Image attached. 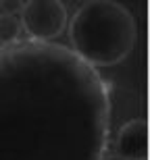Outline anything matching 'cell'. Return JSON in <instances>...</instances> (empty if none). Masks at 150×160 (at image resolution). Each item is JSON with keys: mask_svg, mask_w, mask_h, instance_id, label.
Wrapping results in <instances>:
<instances>
[{"mask_svg": "<svg viewBox=\"0 0 150 160\" xmlns=\"http://www.w3.org/2000/svg\"><path fill=\"white\" fill-rule=\"evenodd\" d=\"M102 160H125V158H121L117 154H108V156H102Z\"/></svg>", "mask_w": 150, "mask_h": 160, "instance_id": "cell-7", "label": "cell"}, {"mask_svg": "<svg viewBox=\"0 0 150 160\" xmlns=\"http://www.w3.org/2000/svg\"><path fill=\"white\" fill-rule=\"evenodd\" d=\"M21 23L34 42H50L65 29L67 8L59 0H29L23 4Z\"/></svg>", "mask_w": 150, "mask_h": 160, "instance_id": "cell-3", "label": "cell"}, {"mask_svg": "<svg viewBox=\"0 0 150 160\" xmlns=\"http://www.w3.org/2000/svg\"><path fill=\"white\" fill-rule=\"evenodd\" d=\"M117 156L125 160L148 158V123L144 119H132L121 125L115 139Z\"/></svg>", "mask_w": 150, "mask_h": 160, "instance_id": "cell-4", "label": "cell"}, {"mask_svg": "<svg viewBox=\"0 0 150 160\" xmlns=\"http://www.w3.org/2000/svg\"><path fill=\"white\" fill-rule=\"evenodd\" d=\"M111 92L94 67L52 42L0 48V160H102Z\"/></svg>", "mask_w": 150, "mask_h": 160, "instance_id": "cell-1", "label": "cell"}, {"mask_svg": "<svg viewBox=\"0 0 150 160\" xmlns=\"http://www.w3.org/2000/svg\"><path fill=\"white\" fill-rule=\"evenodd\" d=\"M19 36H21V23L15 15H0V46H11L17 44Z\"/></svg>", "mask_w": 150, "mask_h": 160, "instance_id": "cell-5", "label": "cell"}, {"mask_svg": "<svg viewBox=\"0 0 150 160\" xmlns=\"http://www.w3.org/2000/svg\"><path fill=\"white\" fill-rule=\"evenodd\" d=\"M71 50L85 65L115 67L132 54L138 40L136 19L119 2L90 0L77 8L69 23Z\"/></svg>", "mask_w": 150, "mask_h": 160, "instance_id": "cell-2", "label": "cell"}, {"mask_svg": "<svg viewBox=\"0 0 150 160\" xmlns=\"http://www.w3.org/2000/svg\"><path fill=\"white\" fill-rule=\"evenodd\" d=\"M23 4H25V2H2L6 15H13V11H17V8H21V11H23Z\"/></svg>", "mask_w": 150, "mask_h": 160, "instance_id": "cell-6", "label": "cell"}]
</instances>
